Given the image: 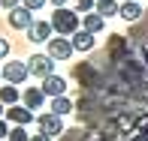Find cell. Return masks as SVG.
<instances>
[{
  "mask_svg": "<svg viewBox=\"0 0 148 141\" xmlns=\"http://www.w3.org/2000/svg\"><path fill=\"white\" fill-rule=\"evenodd\" d=\"M49 21H51V27H55L58 36H70L73 39L79 30H82V18H79V12L76 9H66V6H64V9H55Z\"/></svg>",
  "mask_w": 148,
  "mask_h": 141,
  "instance_id": "6da1fadb",
  "label": "cell"
},
{
  "mask_svg": "<svg viewBox=\"0 0 148 141\" xmlns=\"http://www.w3.org/2000/svg\"><path fill=\"white\" fill-rule=\"evenodd\" d=\"M55 63H58V60L49 57V54H30V57H27V69H30V75L39 78V81H45L49 75H55Z\"/></svg>",
  "mask_w": 148,
  "mask_h": 141,
  "instance_id": "7a4b0ae2",
  "label": "cell"
},
{
  "mask_svg": "<svg viewBox=\"0 0 148 141\" xmlns=\"http://www.w3.org/2000/svg\"><path fill=\"white\" fill-rule=\"evenodd\" d=\"M27 78H30L27 63H21V60H6V63H3V81H6V84L21 87L24 81H27Z\"/></svg>",
  "mask_w": 148,
  "mask_h": 141,
  "instance_id": "3957f363",
  "label": "cell"
},
{
  "mask_svg": "<svg viewBox=\"0 0 148 141\" xmlns=\"http://www.w3.org/2000/svg\"><path fill=\"white\" fill-rule=\"evenodd\" d=\"M73 51H76V48H73V39L70 36H55V39L45 42V54L55 57V60H70Z\"/></svg>",
  "mask_w": 148,
  "mask_h": 141,
  "instance_id": "277c9868",
  "label": "cell"
},
{
  "mask_svg": "<svg viewBox=\"0 0 148 141\" xmlns=\"http://www.w3.org/2000/svg\"><path fill=\"white\" fill-rule=\"evenodd\" d=\"M6 21H9V27H12V30H24V33H27L33 24H36V18H33V12L21 3V6H15V9L6 15Z\"/></svg>",
  "mask_w": 148,
  "mask_h": 141,
  "instance_id": "5b68a950",
  "label": "cell"
},
{
  "mask_svg": "<svg viewBox=\"0 0 148 141\" xmlns=\"http://www.w3.org/2000/svg\"><path fill=\"white\" fill-rule=\"evenodd\" d=\"M36 126H39V132H42V135H49V138L64 135V117H58L55 111L39 114V117H36Z\"/></svg>",
  "mask_w": 148,
  "mask_h": 141,
  "instance_id": "8992f818",
  "label": "cell"
},
{
  "mask_svg": "<svg viewBox=\"0 0 148 141\" xmlns=\"http://www.w3.org/2000/svg\"><path fill=\"white\" fill-rule=\"evenodd\" d=\"M6 120H9L12 126H27V123H33V120H36V114H33L27 105H9V108H6Z\"/></svg>",
  "mask_w": 148,
  "mask_h": 141,
  "instance_id": "52a82bcc",
  "label": "cell"
},
{
  "mask_svg": "<svg viewBox=\"0 0 148 141\" xmlns=\"http://www.w3.org/2000/svg\"><path fill=\"white\" fill-rule=\"evenodd\" d=\"M39 87H42L45 96L58 99V96H66V87H70V81H66V78H60V75H49L45 81H39Z\"/></svg>",
  "mask_w": 148,
  "mask_h": 141,
  "instance_id": "ba28073f",
  "label": "cell"
},
{
  "mask_svg": "<svg viewBox=\"0 0 148 141\" xmlns=\"http://www.w3.org/2000/svg\"><path fill=\"white\" fill-rule=\"evenodd\" d=\"M49 39H55V27H51V21L39 18V21L27 30V42H49Z\"/></svg>",
  "mask_w": 148,
  "mask_h": 141,
  "instance_id": "9c48e42d",
  "label": "cell"
},
{
  "mask_svg": "<svg viewBox=\"0 0 148 141\" xmlns=\"http://www.w3.org/2000/svg\"><path fill=\"white\" fill-rule=\"evenodd\" d=\"M21 102L27 105L30 111H39L45 105V93H42V87H24V96H21Z\"/></svg>",
  "mask_w": 148,
  "mask_h": 141,
  "instance_id": "30bf717a",
  "label": "cell"
},
{
  "mask_svg": "<svg viewBox=\"0 0 148 141\" xmlns=\"http://www.w3.org/2000/svg\"><path fill=\"white\" fill-rule=\"evenodd\" d=\"M24 96V90L21 87H15V84H6V87H0V102L9 108V105H18V99Z\"/></svg>",
  "mask_w": 148,
  "mask_h": 141,
  "instance_id": "8fae6325",
  "label": "cell"
},
{
  "mask_svg": "<svg viewBox=\"0 0 148 141\" xmlns=\"http://www.w3.org/2000/svg\"><path fill=\"white\" fill-rule=\"evenodd\" d=\"M118 18H124V21L136 24L139 18H145V12H142V6H139V3H121V12H118Z\"/></svg>",
  "mask_w": 148,
  "mask_h": 141,
  "instance_id": "7c38bea8",
  "label": "cell"
},
{
  "mask_svg": "<svg viewBox=\"0 0 148 141\" xmlns=\"http://www.w3.org/2000/svg\"><path fill=\"white\" fill-rule=\"evenodd\" d=\"M73 48H76V51H82V54L94 51V33H88V30H79L76 36H73Z\"/></svg>",
  "mask_w": 148,
  "mask_h": 141,
  "instance_id": "4fadbf2b",
  "label": "cell"
},
{
  "mask_svg": "<svg viewBox=\"0 0 148 141\" xmlns=\"http://www.w3.org/2000/svg\"><path fill=\"white\" fill-rule=\"evenodd\" d=\"M103 24H106V18H103V15H97V12H88V15H82V30L94 33V36L103 30Z\"/></svg>",
  "mask_w": 148,
  "mask_h": 141,
  "instance_id": "5bb4252c",
  "label": "cell"
},
{
  "mask_svg": "<svg viewBox=\"0 0 148 141\" xmlns=\"http://www.w3.org/2000/svg\"><path fill=\"white\" fill-rule=\"evenodd\" d=\"M49 111H55L58 117H64V114L76 111V102H73L70 96H58V99H51V108H49Z\"/></svg>",
  "mask_w": 148,
  "mask_h": 141,
  "instance_id": "9a60e30c",
  "label": "cell"
},
{
  "mask_svg": "<svg viewBox=\"0 0 148 141\" xmlns=\"http://www.w3.org/2000/svg\"><path fill=\"white\" fill-rule=\"evenodd\" d=\"M97 15H103V18H109V15H118L121 12V0H97Z\"/></svg>",
  "mask_w": 148,
  "mask_h": 141,
  "instance_id": "2e32d148",
  "label": "cell"
},
{
  "mask_svg": "<svg viewBox=\"0 0 148 141\" xmlns=\"http://www.w3.org/2000/svg\"><path fill=\"white\" fill-rule=\"evenodd\" d=\"M73 9H76L79 15H88V12L97 9V3H94V0H73Z\"/></svg>",
  "mask_w": 148,
  "mask_h": 141,
  "instance_id": "e0dca14e",
  "label": "cell"
},
{
  "mask_svg": "<svg viewBox=\"0 0 148 141\" xmlns=\"http://www.w3.org/2000/svg\"><path fill=\"white\" fill-rule=\"evenodd\" d=\"M33 135H27V126H12V132H9V138L6 141H30Z\"/></svg>",
  "mask_w": 148,
  "mask_h": 141,
  "instance_id": "ac0fdd59",
  "label": "cell"
},
{
  "mask_svg": "<svg viewBox=\"0 0 148 141\" xmlns=\"http://www.w3.org/2000/svg\"><path fill=\"white\" fill-rule=\"evenodd\" d=\"M60 141H94V138H88L85 132H79V129H73V132H64Z\"/></svg>",
  "mask_w": 148,
  "mask_h": 141,
  "instance_id": "d6986e66",
  "label": "cell"
},
{
  "mask_svg": "<svg viewBox=\"0 0 148 141\" xmlns=\"http://www.w3.org/2000/svg\"><path fill=\"white\" fill-rule=\"evenodd\" d=\"M45 3H49V0H24V6H27L30 12H36V9H42Z\"/></svg>",
  "mask_w": 148,
  "mask_h": 141,
  "instance_id": "ffe728a7",
  "label": "cell"
},
{
  "mask_svg": "<svg viewBox=\"0 0 148 141\" xmlns=\"http://www.w3.org/2000/svg\"><path fill=\"white\" fill-rule=\"evenodd\" d=\"M6 57H9V39L0 36V60H6Z\"/></svg>",
  "mask_w": 148,
  "mask_h": 141,
  "instance_id": "44dd1931",
  "label": "cell"
},
{
  "mask_svg": "<svg viewBox=\"0 0 148 141\" xmlns=\"http://www.w3.org/2000/svg\"><path fill=\"white\" fill-rule=\"evenodd\" d=\"M9 132H12V126H9V120H0V138H9Z\"/></svg>",
  "mask_w": 148,
  "mask_h": 141,
  "instance_id": "7402d4cb",
  "label": "cell"
},
{
  "mask_svg": "<svg viewBox=\"0 0 148 141\" xmlns=\"http://www.w3.org/2000/svg\"><path fill=\"white\" fill-rule=\"evenodd\" d=\"M21 3H24V0H3V6H6V9H9V12L15 9V6H21Z\"/></svg>",
  "mask_w": 148,
  "mask_h": 141,
  "instance_id": "603a6c76",
  "label": "cell"
},
{
  "mask_svg": "<svg viewBox=\"0 0 148 141\" xmlns=\"http://www.w3.org/2000/svg\"><path fill=\"white\" fill-rule=\"evenodd\" d=\"M49 3L55 6V9H64V6H66V0H49Z\"/></svg>",
  "mask_w": 148,
  "mask_h": 141,
  "instance_id": "cb8c5ba5",
  "label": "cell"
},
{
  "mask_svg": "<svg viewBox=\"0 0 148 141\" xmlns=\"http://www.w3.org/2000/svg\"><path fill=\"white\" fill-rule=\"evenodd\" d=\"M30 141H51V138H49V135H42V132H39V135H33Z\"/></svg>",
  "mask_w": 148,
  "mask_h": 141,
  "instance_id": "d4e9b609",
  "label": "cell"
},
{
  "mask_svg": "<svg viewBox=\"0 0 148 141\" xmlns=\"http://www.w3.org/2000/svg\"><path fill=\"white\" fill-rule=\"evenodd\" d=\"M3 117H6V105L0 102V120H3Z\"/></svg>",
  "mask_w": 148,
  "mask_h": 141,
  "instance_id": "484cf974",
  "label": "cell"
},
{
  "mask_svg": "<svg viewBox=\"0 0 148 141\" xmlns=\"http://www.w3.org/2000/svg\"><path fill=\"white\" fill-rule=\"evenodd\" d=\"M121 3H139V0H121Z\"/></svg>",
  "mask_w": 148,
  "mask_h": 141,
  "instance_id": "4316f807",
  "label": "cell"
},
{
  "mask_svg": "<svg viewBox=\"0 0 148 141\" xmlns=\"http://www.w3.org/2000/svg\"><path fill=\"white\" fill-rule=\"evenodd\" d=\"M0 81H3V69H0Z\"/></svg>",
  "mask_w": 148,
  "mask_h": 141,
  "instance_id": "83f0119b",
  "label": "cell"
},
{
  "mask_svg": "<svg viewBox=\"0 0 148 141\" xmlns=\"http://www.w3.org/2000/svg\"><path fill=\"white\" fill-rule=\"evenodd\" d=\"M0 6H3V0H0Z\"/></svg>",
  "mask_w": 148,
  "mask_h": 141,
  "instance_id": "f1b7e54d",
  "label": "cell"
}]
</instances>
